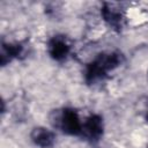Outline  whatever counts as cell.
<instances>
[{
    "mask_svg": "<svg viewBox=\"0 0 148 148\" xmlns=\"http://www.w3.org/2000/svg\"><path fill=\"white\" fill-rule=\"evenodd\" d=\"M103 18L111 27H120L123 22V12L114 3H105L102 9Z\"/></svg>",
    "mask_w": 148,
    "mask_h": 148,
    "instance_id": "6",
    "label": "cell"
},
{
    "mask_svg": "<svg viewBox=\"0 0 148 148\" xmlns=\"http://www.w3.org/2000/svg\"><path fill=\"white\" fill-rule=\"evenodd\" d=\"M57 125L67 134H79L82 133V123L74 110L65 109L56 117Z\"/></svg>",
    "mask_w": 148,
    "mask_h": 148,
    "instance_id": "2",
    "label": "cell"
},
{
    "mask_svg": "<svg viewBox=\"0 0 148 148\" xmlns=\"http://www.w3.org/2000/svg\"><path fill=\"white\" fill-rule=\"evenodd\" d=\"M103 132L102 118L97 114L89 116L84 123H82V133L90 139H98Z\"/></svg>",
    "mask_w": 148,
    "mask_h": 148,
    "instance_id": "4",
    "label": "cell"
},
{
    "mask_svg": "<svg viewBox=\"0 0 148 148\" xmlns=\"http://www.w3.org/2000/svg\"><path fill=\"white\" fill-rule=\"evenodd\" d=\"M147 119H148V114H147Z\"/></svg>",
    "mask_w": 148,
    "mask_h": 148,
    "instance_id": "7",
    "label": "cell"
},
{
    "mask_svg": "<svg viewBox=\"0 0 148 148\" xmlns=\"http://www.w3.org/2000/svg\"><path fill=\"white\" fill-rule=\"evenodd\" d=\"M121 61V57L117 52L112 53H103L99 54L89 66L87 69V77L91 81L101 79L109 71L116 68Z\"/></svg>",
    "mask_w": 148,
    "mask_h": 148,
    "instance_id": "1",
    "label": "cell"
},
{
    "mask_svg": "<svg viewBox=\"0 0 148 148\" xmlns=\"http://www.w3.org/2000/svg\"><path fill=\"white\" fill-rule=\"evenodd\" d=\"M49 53L56 60H64L69 53V45L64 37H53L49 42Z\"/></svg>",
    "mask_w": 148,
    "mask_h": 148,
    "instance_id": "5",
    "label": "cell"
},
{
    "mask_svg": "<svg viewBox=\"0 0 148 148\" xmlns=\"http://www.w3.org/2000/svg\"><path fill=\"white\" fill-rule=\"evenodd\" d=\"M30 136H31L32 142L36 146L42 147V148H50L56 142L54 133L51 130H49L46 127H42V126L35 127L32 130Z\"/></svg>",
    "mask_w": 148,
    "mask_h": 148,
    "instance_id": "3",
    "label": "cell"
}]
</instances>
